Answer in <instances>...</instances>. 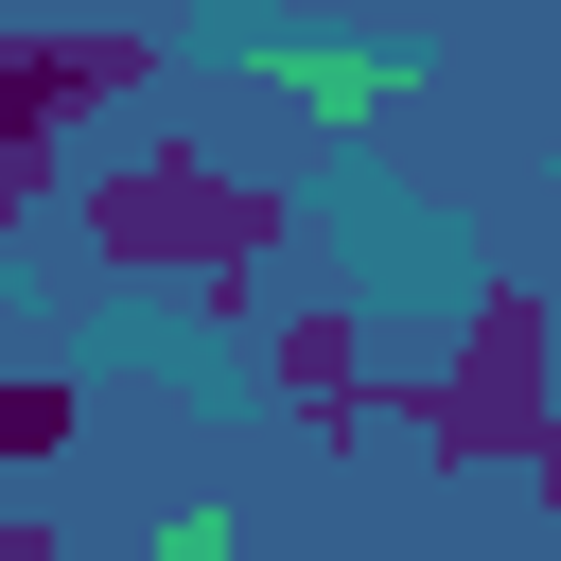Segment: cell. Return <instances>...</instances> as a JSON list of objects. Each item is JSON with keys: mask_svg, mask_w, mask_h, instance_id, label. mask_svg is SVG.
Instances as JSON below:
<instances>
[{"mask_svg": "<svg viewBox=\"0 0 561 561\" xmlns=\"http://www.w3.org/2000/svg\"><path fill=\"white\" fill-rule=\"evenodd\" d=\"M280 245V193L210 175L193 140H140L123 175H88V263L123 280H175V298H245V263Z\"/></svg>", "mask_w": 561, "mask_h": 561, "instance_id": "6da1fadb", "label": "cell"}, {"mask_svg": "<svg viewBox=\"0 0 561 561\" xmlns=\"http://www.w3.org/2000/svg\"><path fill=\"white\" fill-rule=\"evenodd\" d=\"M561 333H543V298H473V333L421 368V456L438 473H508L543 421H561V368H543Z\"/></svg>", "mask_w": 561, "mask_h": 561, "instance_id": "7a4b0ae2", "label": "cell"}, {"mask_svg": "<svg viewBox=\"0 0 561 561\" xmlns=\"http://www.w3.org/2000/svg\"><path fill=\"white\" fill-rule=\"evenodd\" d=\"M140 88H158V35H123V18H0V123L70 140L88 105H140Z\"/></svg>", "mask_w": 561, "mask_h": 561, "instance_id": "3957f363", "label": "cell"}, {"mask_svg": "<svg viewBox=\"0 0 561 561\" xmlns=\"http://www.w3.org/2000/svg\"><path fill=\"white\" fill-rule=\"evenodd\" d=\"M263 368H280V403H316L333 438H368V316H351V298H298V316L263 333Z\"/></svg>", "mask_w": 561, "mask_h": 561, "instance_id": "277c9868", "label": "cell"}, {"mask_svg": "<svg viewBox=\"0 0 561 561\" xmlns=\"http://www.w3.org/2000/svg\"><path fill=\"white\" fill-rule=\"evenodd\" d=\"M35 456H70V386L53 368H0V473H35Z\"/></svg>", "mask_w": 561, "mask_h": 561, "instance_id": "5b68a950", "label": "cell"}, {"mask_svg": "<svg viewBox=\"0 0 561 561\" xmlns=\"http://www.w3.org/2000/svg\"><path fill=\"white\" fill-rule=\"evenodd\" d=\"M35 210H53V140H35V123H0V245H18Z\"/></svg>", "mask_w": 561, "mask_h": 561, "instance_id": "8992f818", "label": "cell"}, {"mask_svg": "<svg viewBox=\"0 0 561 561\" xmlns=\"http://www.w3.org/2000/svg\"><path fill=\"white\" fill-rule=\"evenodd\" d=\"M0 561H53V526H35V508H18V491H0Z\"/></svg>", "mask_w": 561, "mask_h": 561, "instance_id": "52a82bcc", "label": "cell"}, {"mask_svg": "<svg viewBox=\"0 0 561 561\" xmlns=\"http://www.w3.org/2000/svg\"><path fill=\"white\" fill-rule=\"evenodd\" d=\"M158 561H228V526H210V508H193V526H175V543H158Z\"/></svg>", "mask_w": 561, "mask_h": 561, "instance_id": "ba28073f", "label": "cell"}, {"mask_svg": "<svg viewBox=\"0 0 561 561\" xmlns=\"http://www.w3.org/2000/svg\"><path fill=\"white\" fill-rule=\"evenodd\" d=\"M526 491H543V508H561V421H543V438H526Z\"/></svg>", "mask_w": 561, "mask_h": 561, "instance_id": "9c48e42d", "label": "cell"}]
</instances>
